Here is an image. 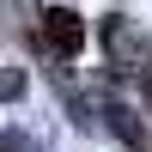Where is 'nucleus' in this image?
<instances>
[{"label": "nucleus", "instance_id": "1", "mask_svg": "<svg viewBox=\"0 0 152 152\" xmlns=\"http://www.w3.org/2000/svg\"><path fill=\"white\" fill-rule=\"evenodd\" d=\"M104 49H110L116 61H128L134 73H146V67H152V43H146V31H140L134 18H122V12L104 24Z\"/></svg>", "mask_w": 152, "mask_h": 152}, {"label": "nucleus", "instance_id": "2", "mask_svg": "<svg viewBox=\"0 0 152 152\" xmlns=\"http://www.w3.org/2000/svg\"><path fill=\"white\" fill-rule=\"evenodd\" d=\"M43 37H49L55 55H79L85 24H79V12H73V6H49V12H43Z\"/></svg>", "mask_w": 152, "mask_h": 152}, {"label": "nucleus", "instance_id": "3", "mask_svg": "<svg viewBox=\"0 0 152 152\" xmlns=\"http://www.w3.org/2000/svg\"><path fill=\"white\" fill-rule=\"evenodd\" d=\"M104 116H110V134H116V140H128V146H146L140 110H134L128 97H116V91H110V97H104Z\"/></svg>", "mask_w": 152, "mask_h": 152}, {"label": "nucleus", "instance_id": "4", "mask_svg": "<svg viewBox=\"0 0 152 152\" xmlns=\"http://www.w3.org/2000/svg\"><path fill=\"white\" fill-rule=\"evenodd\" d=\"M12 97H24V73L18 67H0V104H12Z\"/></svg>", "mask_w": 152, "mask_h": 152}, {"label": "nucleus", "instance_id": "5", "mask_svg": "<svg viewBox=\"0 0 152 152\" xmlns=\"http://www.w3.org/2000/svg\"><path fill=\"white\" fill-rule=\"evenodd\" d=\"M0 152H43V146H37L24 128H6V134H0Z\"/></svg>", "mask_w": 152, "mask_h": 152}]
</instances>
